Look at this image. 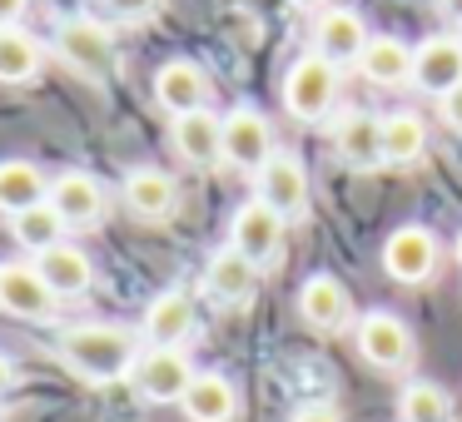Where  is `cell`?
I'll use <instances>...</instances> for the list:
<instances>
[{
  "mask_svg": "<svg viewBox=\"0 0 462 422\" xmlns=\"http://www.w3.org/2000/svg\"><path fill=\"white\" fill-rule=\"evenodd\" d=\"M60 358L90 382H120L140 362V338L130 328H115V323H85L60 338Z\"/></svg>",
  "mask_w": 462,
  "mask_h": 422,
  "instance_id": "6da1fadb",
  "label": "cell"
},
{
  "mask_svg": "<svg viewBox=\"0 0 462 422\" xmlns=\"http://www.w3.org/2000/svg\"><path fill=\"white\" fill-rule=\"evenodd\" d=\"M338 105V65H328L323 55H299L283 75V110L303 124H319Z\"/></svg>",
  "mask_w": 462,
  "mask_h": 422,
  "instance_id": "7a4b0ae2",
  "label": "cell"
},
{
  "mask_svg": "<svg viewBox=\"0 0 462 422\" xmlns=\"http://www.w3.org/2000/svg\"><path fill=\"white\" fill-rule=\"evenodd\" d=\"M55 55L70 70H80L85 80H105L115 70V35L90 15H70V21L55 25Z\"/></svg>",
  "mask_w": 462,
  "mask_h": 422,
  "instance_id": "3957f363",
  "label": "cell"
},
{
  "mask_svg": "<svg viewBox=\"0 0 462 422\" xmlns=\"http://www.w3.org/2000/svg\"><path fill=\"white\" fill-rule=\"evenodd\" d=\"M0 308L11 318H25V323H51L60 298L51 293V283L41 279V269L25 259H11L0 263Z\"/></svg>",
  "mask_w": 462,
  "mask_h": 422,
  "instance_id": "277c9868",
  "label": "cell"
},
{
  "mask_svg": "<svg viewBox=\"0 0 462 422\" xmlns=\"http://www.w3.org/2000/svg\"><path fill=\"white\" fill-rule=\"evenodd\" d=\"M224 160L249 174H259L273 160V124L254 105H239V110L224 115Z\"/></svg>",
  "mask_w": 462,
  "mask_h": 422,
  "instance_id": "5b68a950",
  "label": "cell"
},
{
  "mask_svg": "<svg viewBox=\"0 0 462 422\" xmlns=\"http://www.w3.org/2000/svg\"><path fill=\"white\" fill-rule=\"evenodd\" d=\"M283 214H273L269 204H259V199H249V204H239V214H234V224H229V249H239L249 263H273L279 259V249H283Z\"/></svg>",
  "mask_w": 462,
  "mask_h": 422,
  "instance_id": "8992f818",
  "label": "cell"
},
{
  "mask_svg": "<svg viewBox=\"0 0 462 422\" xmlns=\"http://www.w3.org/2000/svg\"><path fill=\"white\" fill-rule=\"evenodd\" d=\"M130 382L144 402H180L184 388L194 382V368L184 358V348H150V353H140Z\"/></svg>",
  "mask_w": 462,
  "mask_h": 422,
  "instance_id": "52a82bcc",
  "label": "cell"
},
{
  "mask_svg": "<svg viewBox=\"0 0 462 422\" xmlns=\"http://www.w3.org/2000/svg\"><path fill=\"white\" fill-rule=\"evenodd\" d=\"M254 189H259L254 199L269 204L283 219H303V214H309V174H303V164L293 160V154H273V160L254 174Z\"/></svg>",
  "mask_w": 462,
  "mask_h": 422,
  "instance_id": "ba28073f",
  "label": "cell"
},
{
  "mask_svg": "<svg viewBox=\"0 0 462 422\" xmlns=\"http://www.w3.org/2000/svg\"><path fill=\"white\" fill-rule=\"evenodd\" d=\"M358 353L383 372H402L412 362V333L398 313L388 308H373L368 318L358 323Z\"/></svg>",
  "mask_w": 462,
  "mask_h": 422,
  "instance_id": "9c48e42d",
  "label": "cell"
},
{
  "mask_svg": "<svg viewBox=\"0 0 462 422\" xmlns=\"http://www.w3.org/2000/svg\"><path fill=\"white\" fill-rule=\"evenodd\" d=\"M383 269L398 283H428L438 273V239L422 224H402L383 243Z\"/></svg>",
  "mask_w": 462,
  "mask_h": 422,
  "instance_id": "30bf717a",
  "label": "cell"
},
{
  "mask_svg": "<svg viewBox=\"0 0 462 422\" xmlns=\"http://www.w3.org/2000/svg\"><path fill=\"white\" fill-rule=\"evenodd\" d=\"M368 25H363L358 11H348V5H333V11L319 15V25H313V55H323L328 65H358V55L368 50Z\"/></svg>",
  "mask_w": 462,
  "mask_h": 422,
  "instance_id": "8fae6325",
  "label": "cell"
},
{
  "mask_svg": "<svg viewBox=\"0 0 462 422\" xmlns=\"http://www.w3.org/2000/svg\"><path fill=\"white\" fill-rule=\"evenodd\" d=\"M412 85L422 95H448L462 85V41L457 35H432L412 50Z\"/></svg>",
  "mask_w": 462,
  "mask_h": 422,
  "instance_id": "7c38bea8",
  "label": "cell"
},
{
  "mask_svg": "<svg viewBox=\"0 0 462 422\" xmlns=\"http://www.w3.org/2000/svg\"><path fill=\"white\" fill-rule=\"evenodd\" d=\"M333 150L348 170H378L383 164V120L368 110H343L333 120Z\"/></svg>",
  "mask_w": 462,
  "mask_h": 422,
  "instance_id": "4fadbf2b",
  "label": "cell"
},
{
  "mask_svg": "<svg viewBox=\"0 0 462 422\" xmlns=\"http://www.w3.org/2000/svg\"><path fill=\"white\" fill-rule=\"evenodd\" d=\"M51 204L65 219V229H90V224H100V214H105V189H100L95 174L65 170V174L51 179Z\"/></svg>",
  "mask_w": 462,
  "mask_h": 422,
  "instance_id": "5bb4252c",
  "label": "cell"
},
{
  "mask_svg": "<svg viewBox=\"0 0 462 422\" xmlns=\"http://www.w3.org/2000/svg\"><path fill=\"white\" fill-rule=\"evenodd\" d=\"M154 100H160V110L174 115V120L204 110V100H209V75L194 60H164L160 70H154Z\"/></svg>",
  "mask_w": 462,
  "mask_h": 422,
  "instance_id": "9a60e30c",
  "label": "cell"
},
{
  "mask_svg": "<svg viewBox=\"0 0 462 422\" xmlns=\"http://www.w3.org/2000/svg\"><path fill=\"white\" fill-rule=\"evenodd\" d=\"M204 289H209L214 303L239 308V303H249L254 289H259V263H249L239 249H219L204 263Z\"/></svg>",
  "mask_w": 462,
  "mask_h": 422,
  "instance_id": "2e32d148",
  "label": "cell"
},
{
  "mask_svg": "<svg viewBox=\"0 0 462 422\" xmlns=\"http://www.w3.org/2000/svg\"><path fill=\"white\" fill-rule=\"evenodd\" d=\"M174 154L194 170H209V164L224 160V120L209 110H194V115H180L174 120Z\"/></svg>",
  "mask_w": 462,
  "mask_h": 422,
  "instance_id": "e0dca14e",
  "label": "cell"
},
{
  "mask_svg": "<svg viewBox=\"0 0 462 422\" xmlns=\"http://www.w3.org/2000/svg\"><path fill=\"white\" fill-rule=\"evenodd\" d=\"M189 333H194V298L184 289H164L144 308V338H150V348H184Z\"/></svg>",
  "mask_w": 462,
  "mask_h": 422,
  "instance_id": "ac0fdd59",
  "label": "cell"
},
{
  "mask_svg": "<svg viewBox=\"0 0 462 422\" xmlns=\"http://www.w3.org/2000/svg\"><path fill=\"white\" fill-rule=\"evenodd\" d=\"M35 269H41V279L51 283L55 298H80V293H90L95 283V263L85 249H75V243H55V249H45L41 259H35Z\"/></svg>",
  "mask_w": 462,
  "mask_h": 422,
  "instance_id": "d6986e66",
  "label": "cell"
},
{
  "mask_svg": "<svg viewBox=\"0 0 462 422\" xmlns=\"http://www.w3.org/2000/svg\"><path fill=\"white\" fill-rule=\"evenodd\" d=\"M299 313H303V323H309V328H319V333L343 328V323H348V313H353L348 289H343L333 273H313V279L303 283V293H299Z\"/></svg>",
  "mask_w": 462,
  "mask_h": 422,
  "instance_id": "ffe728a7",
  "label": "cell"
},
{
  "mask_svg": "<svg viewBox=\"0 0 462 422\" xmlns=\"http://www.w3.org/2000/svg\"><path fill=\"white\" fill-rule=\"evenodd\" d=\"M125 204H130L134 219L160 224V219H170L174 204H180V184L164 170H130V179H125Z\"/></svg>",
  "mask_w": 462,
  "mask_h": 422,
  "instance_id": "44dd1931",
  "label": "cell"
},
{
  "mask_svg": "<svg viewBox=\"0 0 462 422\" xmlns=\"http://www.w3.org/2000/svg\"><path fill=\"white\" fill-rule=\"evenodd\" d=\"M45 199H51V179H45L31 160H0V214H5V219L35 209V204H45Z\"/></svg>",
  "mask_w": 462,
  "mask_h": 422,
  "instance_id": "7402d4cb",
  "label": "cell"
},
{
  "mask_svg": "<svg viewBox=\"0 0 462 422\" xmlns=\"http://www.w3.org/2000/svg\"><path fill=\"white\" fill-rule=\"evenodd\" d=\"M180 408L189 422H229L234 408H239V392H234V382L219 378V372H194V382L184 388Z\"/></svg>",
  "mask_w": 462,
  "mask_h": 422,
  "instance_id": "603a6c76",
  "label": "cell"
},
{
  "mask_svg": "<svg viewBox=\"0 0 462 422\" xmlns=\"http://www.w3.org/2000/svg\"><path fill=\"white\" fill-rule=\"evenodd\" d=\"M358 70L368 85H383V90H398V85H412V50L393 35H373L368 50L358 55Z\"/></svg>",
  "mask_w": 462,
  "mask_h": 422,
  "instance_id": "cb8c5ba5",
  "label": "cell"
},
{
  "mask_svg": "<svg viewBox=\"0 0 462 422\" xmlns=\"http://www.w3.org/2000/svg\"><path fill=\"white\" fill-rule=\"evenodd\" d=\"M45 65V45L35 41L31 31L11 25V31H0V85H25L35 80Z\"/></svg>",
  "mask_w": 462,
  "mask_h": 422,
  "instance_id": "d4e9b609",
  "label": "cell"
},
{
  "mask_svg": "<svg viewBox=\"0 0 462 422\" xmlns=\"http://www.w3.org/2000/svg\"><path fill=\"white\" fill-rule=\"evenodd\" d=\"M422 150H428V124H422V115L398 110L383 120V164H412V160H422Z\"/></svg>",
  "mask_w": 462,
  "mask_h": 422,
  "instance_id": "484cf974",
  "label": "cell"
},
{
  "mask_svg": "<svg viewBox=\"0 0 462 422\" xmlns=\"http://www.w3.org/2000/svg\"><path fill=\"white\" fill-rule=\"evenodd\" d=\"M11 234H15V243H21L25 253H35V259H41L45 249L65 243V219L55 214V204L45 199V204H35V209L15 214V219H11Z\"/></svg>",
  "mask_w": 462,
  "mask_h": 422,
  "instance_id": "4316f807",
  "label": "cell"
},
{
  "mask_svg": "<svg viewBox=\"0 0 462 422\" xmlns=\"http://www.w3.org/2000/svg\"><path fill=\"white\" fill-rule=\"evenodd\" d=\"M398 412H402V422H457L448 388H438V382H408Z\"/></svg>",
  "mask_w": 462,
  "mask_h": 422,
  "instance_id": "83f0119b",
  "label": "cell"
},
{
  "mask_svg": "<svg viewBox=\"0 0 462 422\" xmlns=\"http://www.w3.org/2000/svg\"><path fill=\"white\" fill-rule=\"evenodd\" d=\"M105 11L120 15V21H150L160 11V0H105Z\"/></svg>",
  "mask_w": 462,
  "mask_h": 422,
  "instance_id": "f1b7e54d",
  "label": "cell"
},
{
  "mask_svg": "<svg viewBox=\"0 0 462 422\" xmlns=\"http://www.w3.org/2000/svg\"><path fill=\"white\" fill-rule=\"evenodd\" d=\"M289 422H343V417H338V408H333V402H303Z\"/></svg>",
  "mask_w": 462,
  "mask_h": 422,
  "instance_id": "f546056e",
  "label": "cell"
},
{
  "mask_svg": "<svg viewBox=\"0 0 462 422\" xmlns=\"http://www.w3.org/2000/svg\"><path fill=\"white\" fill-rule=\"evenodd\" d=\"M438 110H442V120H448L452 130L462 134V85H457V90H448V95H442V100H438Z\"/></svg>",
  "mask_w": 462,
  "mask_h": 422,
  "instance_id": "4dcf8cb0",
  "label": "cell"
},
{
  "mask_svg": "<svg viewBox=\"0 0 462 422\" xmlns=\"http://www.w3.org/2000/svg\"><path fill=\"white\" fill-rule=\"evenodd\" d=\"M25 5H31V0H0V31H11V25H21Z\"/></svg>",
  "mask_w": 462,
  "mask_h": 422,
  "instance_id": "1f68e13d",
  "label": "cell"
},
{
  "mask_svg": "<svg viewBox=\"0 0 462 422\" xmlns=\"http://www.w3.org/2000/svg\"><path fill=\"white\" fill-rule=\"evenodd\" d=\"M11 382H15V362L5 358V353H0V392L11 388Z\"/></svg>",
  "mask_w": 462,
  "mask_h": 422,
  "instance_id": "d6a6232c",
  "label": "cell"
},
{
  "mask_svg": "<svg viewBox=\"0 0 462 422\" xmlns=\"http://www.w3.org/2000/svg\"><path fill=\"white\" fill-rule=\"evenodd\" d=\"M438 5H442V15H452V21L462 25V0H438Z\"/></svg>",
  "mask_w": 462,
  "mask_h": 422,
  "instance_id": "836d02e7",
  "label": "cell"
},
{
  "mask_svg": "<svg viewBox=\"0 0 462 422\" xmlns=\"http://www.w3.org/2000/svg\"><path fill=\"white\" fill-rule=\"evenodd\" d=\"M457 263H462V234H457Z\"/></svg>",
  "mask_w": 462,
  "mask_h": 422,
  "instance_id": "e575fe53",
  "label": "cell"
},
{
  "mask_svg": "<svg viewBox=\"0 0 462 422\" xmlns=\"http://www.w3.org/2000/svg\"><path fill=\"white\" fill-rule=\"evenodd\" d=\"M299 5H309V0H299Z\"/></svg>",
  "mask_w": 462,
  "mask_h": 422,
  "instance_id": "d590c367",
  "label": "cell"
},
{
  "mask_svg": "<svg viewBox=\"0 0 462 422\" xmlns=\"http://www.w3.org/2000/svg\"><path fill=\"white\" fill-rule=\"evenodd\" d=\"M457 41H462V35H457Z\"/></svg>",
  "mask_w": 462,
  "mask_h": 422,
  "instance_id": "8d00e7d4",
  "label": "cell"
}]
</instances>
